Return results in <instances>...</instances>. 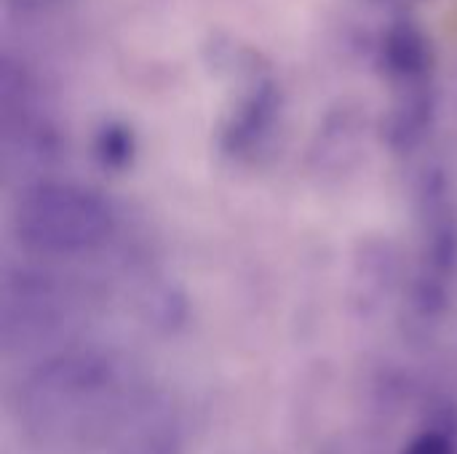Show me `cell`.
<instances>
[{
    "mask_svg": "<svg viewBox=\"0 0 457 454\" xmlns=\"http://www.w3.org/2000/svg\"><path fill=\"white\" fill-rule=\"evenodd\" d=\"M153 383L104 345L46 351L13 388V417L29 442L67 454H107Z\"/></svg>",
    "mask_w": 457,
    "mask_h": 454,
    "instance_id": "6da1fadb",
    "label": "cell"
},
{
    "mask_svg": "<svg viewBox=\"0 0 457 454\" xmlns=\"http://www.w3.org/2000/svg\"><path fill=\"white\" fill-rule=\"evenodd\" d=\"M83 318V294L70 278L43 268L5 270L0 284V337L5 351L51 348Z\"/></svg>",
    "mask_w": 457,
    "mask_h": 454,
    "instance_id": "3957f363",
    "label": "cell"
},
{
    "mask_svg": "<svg viewBox=\"0 0 457 454\" xmlns=\"http://www.w3.org/2000/svg\"><path fill=\"white\" fill-rule=\"evenodd\" d=\"M11 233L37 260H80L110 244L115 211L86 185L37 179L13 201Z\"/></svg>",
    "mask_w": 457,
    "mask_h": 454,
    "instance_id": "7a4b0ae2",
    "label": "cell"
},
{
    "mask_svg": "<svg viewBox=\"0 0 457 454\" xmlns=\"http://www.w3.org/2000/svg\"><path fill=\"white\" fill-rule=\"evenodd\" d=\"M402 454H457V431L447 423L423 428Z\"/></svg>",
    "mask_w": 457,
    "mask_h": 454,
    "instance_id": "52a82bcc",
    "label": "cell"
},
{
    "mask_svg": "<svg viewBox=\"0 0 457 454\" xmlns=\"http://www.w3.org/2000/svg\"><path fill=\"white\" fill-rule=\"evenodd\" d=\"M96 155L110 169L126 166L131 161V155H134V139H131L129 128H123V126H107V128H102L99 142H96Z\"/></svg>",
    "mask_w": 457,
    "mask_h": 454,
    "instance_id": "8992f818",
    "label": "cell"
},
{
    "mask_svg": "<svg viewBox=\"0 0 457 454\" xmlns=\"http://www.w3.org/2000/svg\"><path fill=\"white\" fill-rule=\"evenodd\" d=\"M431 62L434 56L423 29L410 21H399L388 29L383 40V64L394 80L410 88H420L431 72Z\"/></svg>",
    "mask_w": 457,
    "mask_h": 454,
    "instance_id": "5b68a950",
    "label": "cell"
},
{
    "mask_svg": "<svg viewBox=\"0 0 457 454\" xmlns=\"http://www.w3.org/2000/svg\"><path fill=\"white\" fill-rule=\"evenodd\" d=\"M426 235L423 270L415 289V313L420 321H434L447 308V294L457 278V209L447 201L442 182L426 190Z\"/></svg>",
    "mask_w": 457,
    "mask_h": 454,
    "instance_id": "277c9868",
    "label": "cell"
}]
</instances>
